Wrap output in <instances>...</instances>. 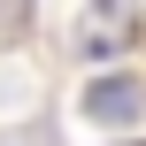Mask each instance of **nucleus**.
<instances>
[{
	"label": "nucleus",
	"instance_id": "f257e3e1",
	"mask_svg": "<svg viewBox=\"0 0 146 146\" xmlns=\"http://www.w3.org/2000/svg\"><path fill=\"white\" fill-rule=\"evenodd\" d=\"M139 38V0H92L77 15V54H123Z\"/></svg>",
	"mask_w": 146,
	"mask_h": 146
},
{
	"label": "nucleus",
	"instance_id": "f03ea898",
	"mask_svg": "<svg viewBox=\"0 0 146 146\" xmlns=\"http://www.w3.org/2000/svg\"><path fill=\"white\" fill-rule=\"evenodd\" d=\"M85 115H92V123H115V131H131V123L146 115V92L131 85V77H92V85H85Z\"/></svg>",
	"mask_w": 146,
	"mask_h": 146
},
{
	"label": "nucleus",
	"instance_id": "7ed1b4c3",
	"mask_svg": "<svg viewBox=\"0 0 146 146\" xmlns=\"http://www.w3.org/2000/svg\"><path fill=\"white\" fill-rule=\"evenodd\" d=\"M0 146H54V131H46V123H8Z\"/></svg>",
	"mask_w": 146,
	"mask_h": 146
}]
</instances>
